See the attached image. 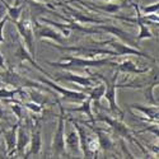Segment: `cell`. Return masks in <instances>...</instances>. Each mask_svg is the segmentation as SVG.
Listing matches in <instances>:
<instances>
[{"instance_id":"6da1fadb","label":"cell","mask_w":159,"mask_h":159,"mask_svg":"<svg viewBox=\"0 0 159 159\" xmlns=\"http://www.w3.org/2000/svg\"><path fill=\"white\" fill-rule=\"evenodd\" d=\"M112 41L111 39H107V41H103V42H94L90 39V45H79V46H64V45H51L52 47H55L60 51H71L75 52L79 56L82 57H87V59H98V56H113L117 57L116 52L111 51V50H106L102 48V45H110V42Z\"/></svg>"},{"instance_id":"7a4b0ae2","label":"cell","mask_w":159,"mask_h":159,"mask_svg":"<svg viewBox=\"0 0 159 159\" xmlns=\"http://www.w3.org/2000/svg\"><path fill=\"white\" fill-rule=\"evenodd\" d=\"M50 66L54 68H62V69H71V68H102L104 65L116 66L117 62H113L112 59H87L82 56H66L62 57L60 62L47 61Z\"/></svg>"},{"instance_id":"3957f363","label":"cell","mask_w":159,"mask_h":159,"mask_svg":"<svg viewBox=\"0 0 159 159\" xmlns=\"http://www.w3.org/2000/svg\"><path fill=\"white\" fill-rule=\"evenodd\" d=\"M88 70V69H87ZM89 75L92 76H96L97 79H101V80L104 82V85H106V90H104V94L103 97L107 99L108 102V106H110V110L111 112L115 115V116H118L120 117V120H124V117H125V113L122 112V110L118 107V104H117V101H116V90H117V78H118V73L116 70V73L113 74V76L111 79H108L107 76H104L99 73H90L88 70Z\"/></svg>"},{"instance_id":"277c9868","label":"cell","mask_w":159,"mask_h":159,"mask_svg":"<svg viewBox=\"0 0 159 159\" xmlns=\"http://www.w3.org/2000/svg\"><path fill=\"white\" fill-rule=\"evenodd\" d=\"M94 120H96V121H101V122L107 124V125L110 126L111 131L113 132V134H115L117 138L124 139V140H127V141H130V143H135L140 149L144 150L143 145H141L136 139H134V136H132V134H134V132L130 130V127H127V126L124 124L122 120L112 118V117H110V116H107V115H98V117L94 118Z\"/></svg>"},{"instance_id":"5b68a950","label":"cell","mask_w":159,"mask_h":159,"mask_svg":"<svg viewBox=\"0 0 159 159\" xmlns=\"http://www.w3.org/2000/svg\"><path fill=\"white\" fill-rule=\"evenodd\" d=\"M56 102L59 104L60 115L57 120V127L54 132V138H52L51 149H52V155L59 158L66 153V149H65V108L57 98H56Z\"/></svg>"},{"instance_id":"8992f818","label":"cell","mask_w":159,"mask_h":159,"mask_svg":"<svg viewBox=\"0 0 159 159\" xmlns=\"http://www.w3.org/2000/svg\"><path fill=\"white\" fill-rule=\"evenodd\" d=\"M17 31L20 36V38L23 39V42L27 47L28 52L32 55V57L36 56V46H34V32H33V20L31 19V17L28 16H22L18 20L14 22Z\"/></svg>"},{"instance_id":"52a82bcc","label":"cell","mask_w":159,"mask_h":159,"mask_svg":"<svg viewBox=\"0 0 159 159\" xmlns=\"http://www.w3.org/2000/svg\"><path fill=\"white\" fill-rule=\"evenodd\" d=\"M39 82L43 83L45 85L50 87L52 90H56V93L62 96L64 99H68L70 102H75V103H82L84 99H85V93H83V92H75V90H71V89H66V88H62L60 87L59 84H56L55 82L50 80V79H45L42 76H38L37 78Z\"/></svg>"},{"instance_id":"ba28073f","label":"cell","mask_w":159,"mask_h":159,"mask_svg":"<svg viewBox=\"0 0 159 159\" xmlns=\"http://www.w3.org/2000/svg\"><path fill=\"white\" fill-rule=\"evenodd\" d=\"M94 28H96V30H98V31H101V32H102V34H103V33H108V34L116 36L117 38H120L121 41H122V42H125L126 45L132 46V47H135V48H140V50H141L140 45H138L136 38H134V37H132V34H130L129 32H126V31H124V30H121V28L116 27V25L103 23V24H98V25H96Z\"/></svg>"},{"instance_id":"9c48e42d","label":"cell","mask_w":159,"mask_h":159,"mask_svg":"<svg viewBox=\"0 0 159 159\" xmlns=\"http://www.w3.org/2000/svg\"><path fill=\"white\" fill-rule=\"evenodd\" d=\"M33 32H34V37H37L39 39L48 38L57 43H64V41H65V37L61 34V32L59 30L52 27V25L41 24L37 19H34V22H33Z\"/></svg>"},{"instance_id":"30bf717a","label":"cell","mask_w":159,"mask_h":159,"mask_svg":"<svg viewBox=\"0 0 159 159\" xmlns=\"http://www.w3.org/2000/svg\"><path fill=\"white\" fill-rule=\"evenodd\" d=\"M110 46L116 52L117 57H121V56H140V57H145V59L155 62V59L153 56H150L149 54H147V52L141 51L140 48H135L132 46H129L122 41H118V39H112V41L110 42Z\"/></svg>"},{"instance_id":"8fae6325","label":"cell","mask_w":159,"mask_h":159,"mask_svg":"<svg viewBox=\"0 0 159 159\" xmlns=\"http://www.w3.org/2000/svg\"><path fill=\"white\" fill-rule=\"evenodd\" d=\"M31 127V140H30V150L25 153L24 158H30L31 155H38L42 150V126L39 124V120L34 121V125Z\"/></svg>"},{"instance_id":"7c38bea8","label":"cell","mask_w":159,"mask_h":159,"mask_svg":"<svg viewBox=\"0 0 159 159\" xmlns=\"http://www.w3.org/2000/svg\"><path fill=\"white\" fill-rule=\"evenodd\" d=\"M56 80H62V82H69V83H75L80 87L84 88H92L97 83V78L96 76H84V75H79V74H73V73H62L56 75Z\"/></svg>"},{"instance_id":"4fadbf2b","label":"cell","mask_w":159,"mask_h":159,"mask_svg":"<svg viewBox=\"0 0 159 159\" xmlns=\"http://www.w3.org/2000/svg\"><path fill=\"white\" fill-rule=\"evenodd\" d=\"M73 127L78 132V136H79V147H80V152L83 154L84 158H93V154H92L88 149V144H87V140H88V131H87V127H84L83 125L79 124V121L74 120V118H69L68 120Z\"/></svg>"},{"instance_id":"5bb4252c","label":"cell","mask_w":159,"mask_h":159,"mask_svg":"<svg viewBox=\"0 0 159 159\" xmlns=\"http://www.w3.org/2000/svg\"><path fill=\"white\" fill-rule=\"evenodd\" d=\"M130 110H136L139 112L143 113V116L145 117H139L140 120H143L144 122H158V106L153 104V106H144V104H139V103H132L129 106Z\"/></svg>"},{"instance_id":"9a60e30c","label":"cell","mask_w":159,"mask_h":159,"mask_svg":"<svg viewBox=\"0 0 159 159\" xmlns=\"http://www.w3.org/2000/svg\"><path fill=\"white\" fill-rule=\"evenodd\" d=\"M64 9L68 10V14L71 17V19L79 24H85V23H94V24H103V23H107L108 20L107 19H101V18H96V17H90L88 14H85V13L83 11H79L69 5H65Z\"/></svg>"},{"instance_id":"2e32d148","label":"cell","mask_w":159,"mask_h":159,"mask_svg":"<svg viewBox=\"0 0 159 159\" xmlns=\"http://www.w3.org/2000/svg\"><path fill=\"white\" fill-rule=\"evenodd\" d=\"M129 4H130V7L134 8L135 11H136V19H135V22H136V24L139 25V33H138V37H136V41L139 42V41H141V39H149V38H153L154 36L152 34L150 30L148 28L147 22L143 20V18H141L143 14H141L140 9H139V3H138V2H130Z\"/></svg>"},{"instance_id":"e0dca14e","label":"cell","mask_w":159,"mask_h":159,"mask_svg":"<svg viewBox=\"0 0 159 159\" xmlns=\"http://www.w3.org/2000/svg\"><path fill=\"white\" fill-rule=\"evenodd\" d=\"M30 140H31V131L28 130V127L22 125L20 121L17 131V144H16V153L19 157H24V149L30 144Z\"/></svg>"},{"instance_id":"ac0fdd59","label":"cell","mask_w":159,"mask_h":159,"mask_svg":"<svg viewBox=\"0 0 159 159\" xmlns=\"http://www.w3.org/2000/svg\"><path fill=\"white\" fill-rule=\"evenodd\" d=\"M71 2H76V3H80V4H84L87 5L88 8L90 9H96V10H101V11H104V13H108V14H112V13H116L120 9L125 8V7H130V4L127 3V0H124L122 3H118V4H104V5H92L90 3L88 2H82V0H69V2H65V3H71Z\"/></svg>"},{"instance_id":"d6986e66","label":"cell","mask_w":159,"mask_h":159,"mask_svg":"<svg viewBox=\"0 0 159 159\" xmlns=\"http://www.w3.org/2000/svg\"><path fill=\"white\" fill-rule=\"evenodd\" d=\"M22 120H18V122L16 125H13L10 127V130H5L4 131V143L7 147V154L8 157H11L16 153V144H17V131H18V126L20 124Z\"/></svg>"},{"instance_id":"ffe728a7","label":"cell","mask_w":159,"mask_h":159,"mask_svg":"<svg viewBox=\"0 0 159 159\" xmlns=\"http://www.w3.org/2000/svg\"><path fill=\"white\" fill-rule=\"evenodd\" d=\"M116 70L118 73L124 74H130V75H139V74H147L149 73V68H139L134 62L129 59L122 60L121 62H118L116 65Z\"/></svg>"},{"instance_id":"44dd1931","label":"cell","mask_w":159,"mask_h":159,"mask_svg":"<svg viewBox=\"0 0 159 159\" xmlns=\"http://www.w3.org/2000/svg\"><path fill=\"white\" fill-rule=\"evenodd\" d=\"M65 149L70 154H78V152L80 150V147H79V136L74 127L68 132V135H65Z\"/></svg>"},{"instance_id":"7402d4cb","label":"cell","mask_w":159,"mask_h":159,"mask_svg":"<svg viewBox=\"0 0 159 159\" xmlns=\"http://www.w3.org/2000/svg\"><path fill=\"white\" fill-rule=\"evenodd\" d=\"M66 111H69V112L85 113V115L89 117L90 124L96 125V120H94V117H93V113H92V99H90L89 96L85 97V99L82 102V106H79V107H74V108H68Z\"/></svg>"},{"instance_id":"603a6c76","label":"cell","mask_w":159,"mask_h":159,"mask_svg":"<svg viewBox=\"0 0 159 159\" xmlns=\"http://www.w3.org/2000/svg\"><path fill=\"white\" fill-rule=\"evenodd\" d=\"M104 90H106V85H104V83H99L98 85H93V88H90L89 92H88V96L90 97L92 103H94V104L99 106V101L103 98Z\"/></svg>"},{"instance_id":"cb8c5ba5","label":"cell","mask_w":159,"mask_h":159,"mask_svg":"<svg viewBox=\"0 0 159 159\" xmlns=\"http://www.w3.org/2000/svg\"><path fill=\"white\" fill-rule=\"evenodd\" d=\"M39 22L41 23H45V24H50V25H52V27H56L60 32H61V34L65 37V38H68L69 36H70V33H71V27L69 24H62V23H57V22H55V20H52V19H47V18H39Z\"/></svg>"},{"instance_id":"d4e9b609","label":"cell","mask_w":159,"mask_h":159,"mask_svg":"<svg viewBox=\"0 0 159 159\" xmlns=\"http://www.w3.org/2000/svg\"><path fill=\"white\" fill-rule=\"evenodd\" d=\"M87 144H88V149H89V152L93 154V158H97L98 152L101 150V148H99V141H98L97 135H92L90 138H89V135H88Z\"/></svg>"},{"instance_id":"484cf974","label":"cell","mask_w":159,"mask_h":159,"mask_svg":"<svg viewBox=\"0 0 159 159\" xmlns=\"http://www.w3.org/2000/svg\"><path fill=\"white\" fill-rule=\"evenodd\" d=\"M22 92L23 90L20 88L13 89V90H7L4 88H0V98H13L16 94H20Z\"/></svg>"},{"instance_id":"4316f807","label":"cell","mask_w":159,"mask_h":159,"mask_svg":"<svg viewBox=\"0 0 159 159\" xmlns=\"http://www.w3.org/2000/svg\"><path fill=\"white\" fill-rule=\"evenodd\" d=\"M140 11H143L145 16L147 14H154V13H158V9H159V3H154V4H150V5H147V7H139Z\"/></svg>"},{"instance_id":"83f0119b","label":"cell","mask_w":159,"mask_h":159,"mask_svg":"<svg viewBox=\"0 0 159 159\" xmlns=\"http://www.w3.org/2000/svg\"><path fill=\"white\" fill-rule=\"evenodd\" d=\"M24 107H27L28 110H31L32 112H34V113H41L42 112V107H41V104H38V103H36V102H24V103H22Z\"/></svg>"},{"instance_id":"f1b7e54d","label":"cell","mask_w":159,"mask_h":159,"mask_svg":"<svg viewBox=\"0 0 159 159\" xmlns=\"http://www.w3.org/2000/svg\"><path fill=\"white\" fill-rule=\"evenodd\" d=\"M10 18H9V16H5L3 19H0V43H3L5 39H4V33H3V30H4V25H5V23L9 20Z\"/></svg>"},{"instance_id":"f546056e","label":"cell","mask_w":159,"mask_h":159,"mask_svg":"<svg viewBox=\"0 0 159 159\" xmlns=\"http://www.w3.org/2000/svg\"><path fill=\"white\" fill-rule=\"evenodd\" d=\"M5 14H7V9H5V7L3 5V3L0 2V19H3V18L5 17Z\"/></svg>"},{"instance_id":"4dcf8cb0","label":"cell","mask_w":159,"mask_h":159,"mask_svg":"<svg viewBox=\"0 0 159 159\" xmlns=\"http://www.w3.org/2000/svg\"><path fill=\"white\" fill-rule=\"evenodd\" d=\"M0 69H5V62H4V57L0 52Z\"/></svg>"},{"instance_id":"1f68e13d","label":"cell","mask_w":159,"mask_h":159,"mask_svg":"<svg viewBox=\"0 0 159 159\" xmlns=\"http://www.w3.org/2000/svg\"><path fill=\"white\" fill-rule=\"evenodd\" d=\"M33 2H38V0H33ZM45 2H48V0H45Z\"/></svg>"},{"instance_id":"d6a6232c","label":"cell","mask_w":159,"mask_h":159,"mask_svg":"<svg viewBox=\"0 0 159 159\" xmlns=\"http://www.w3.org/2000/svg\"><path fill=\"white\" fill-rule=\"evenodd\" d=\"M130 2H132V0H127V3H130Z\"/></svg>"},{"instance_id":"836d02e7","label":"cell","mask_w":159,"mask_h":159,"mask_svg":"<svg viewBox=\"0 0 159 159\" xmlns=\"http://www.w3.org/2000/svg\"><path fill=\"white\" fill-rule=\"evenodd\" d=\"M107 2H111V0H107Z\"/></svg>"}]
</instances>
